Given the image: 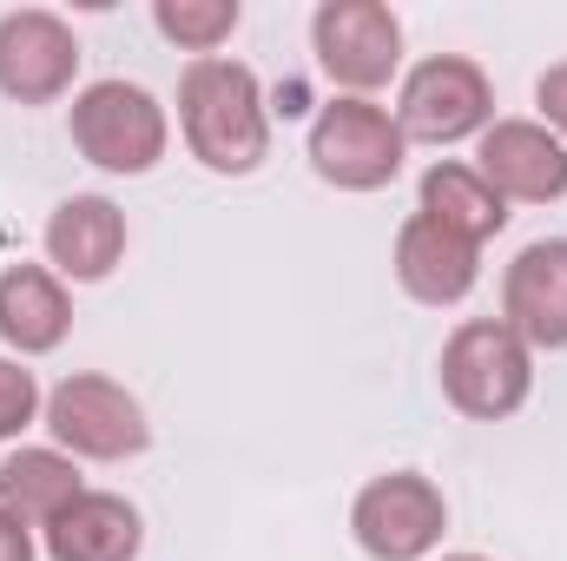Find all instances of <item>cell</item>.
I'll list each match as a JSON object with an SVG mask.
<instances>
[{"instance_id": "cell-1", "label": "cell", "mask_w": 567, "mask_h": 561, "mask_svg": "<svg viewBox=\"0 0 567 561\" xmlns=\"http://www.w3.org/2000/svg\"><path fill=\"white\" fill-rule=\"evenodd\" d=\"M178 133L218 178H245L271 152V106L245 60H192L178 73Z\"/></svg>"}, {"instance_id": "cell-2", "label": "cell", "mask_w": 567, "mask_h": 561, "mask_svg": "<svg viewBox=\"0 0 567 561\" xmlns=\"http://www.w3.org/2000/svg\"><path fill=\"white\" fill-rule=\"evenodd\" d=\"M435 377H442L449 410H462L475 422H502L515 417L528 404V390H535V350L502 317H468V324L449 330Z\"/></svg>"}, {"instance_id": "cell-3", "label": "cell", "mask_w": 567, "mask_h": 561, "mask_svg": "<svg viewBox=\"0 0 567 561\" xmlns=\"http://www.w3.org/2000/svg\"><path fill=\"white\" fill-rule=\"evenodd\" d=\"M66 133L86 165H100L113 178H145L172 145V120L140 80H93L73 93Z\"/></svg>"}, {"instance_id": "cell-4", "label": "cell", "mask_w": 567, "mask_h": 561, "mask_svg": "<svg viewBox=\"0 0 567 561\" xmlns=\"http://www.w3.org/2000/svg\"><path fill=\"white\" fill-rule=\"evenodd\" d=\"M303 152H310V172L323 185H337V192H383V185H396V172L410 159V140H403V126H396L390 106L337 93L310 120Z\"/></svg>"}, {"instance_id": "cell-5", "label": "cell", "mask_w": 567, "mask_h": 561, "mask_svg": "<svg viewBox=\"0 0 567 561\" xmlns=\"http://www.w3.org/2000/svg\"><path fill=\"white\" fill-rule=\"evenodd\" d=\"M40 422H47L53 449H66L73 462H126V456H145V442H152L145 404L100 370H73L66 384H53Z\"/></svg>"}, {"instance_id": "cell-6", "label": "cell", "mask_w": 567, "mask_h": 561, "mask_svg": "<svg viewBox=\"0 0 567 561\" xmlns=\"http://www.w3.org/2000/svg\"><path fill=\"white\" fill-rule=\"evenodd\" d=\"M396 126L410 145H462L495 126V86L468 53H429L403 73Z\"/></svg>"}, {"instance_id": "cell-7", "label": "cell", "mask_w": 567, "mask_h": 561, "mask_svg": "<svg viewBox=\"0 0 567 561\" xmlns=\"http://www.w3.org/2000/svg\"><path fill=\"white\" fill-rule=\"evenodd\" d=\"M350 536L370 561H429L449 536V502L423 469H390L357 489Z\"/></svg>"}, {"instance_id": "cell-8", "label": "cell", "mask_w": 567, "mask_h": 561, "mask_svg": "<svg viewBox=\"0 0 567 561\" xmlns=\"http://www.w3.org/2000/svg\"><path fill=\"white\" fill-rule=\"evenodd\" d=\"M310 53L350 100H370L403 67V20L383 0H323L310 13Z\"/></svg>"}, {"instance_id": "cell-9", "label": "cell", "mask_w": 567, "mask_h": 561, "mask_svg": "<svg viewBox=\"0 0 567 561\" xmlns=\"http://www.w3.org/2000/svg\"><path fill=\"white\" fill-rule=\"evenodd\" d=\"M80 80V40L53 7L0 13V93L13 106H53Z\"/></svg>"}, {"instance_id": "cell-10", "label": "cell", "mask_w": 567, "mask_h": 561, "mask_svg": "<svg viewBox=\"0 0 567 561\" xmlns=\"http://www.w3.org/2000/svg\"><path fill=\"white\" fill-rule=\"evenodd\" d=\"M475 172L502 205H555L567 198V145L542 120H495L475 140Z\"/></svg>"}, {"instance_id": "cell-11", "label": "cell", "mask_w": 567, "mask_h": 561, "mask_svg": "<svg viewBox=\"0 0 567 561\" xmlns=\"http://www.w3.org/2000/svg\"><path fill=\"white\" fill-rule=\"evenodd\" d=\"M40 245H47V272L60 284H100L126 258V212L100 192H73L53 205Z\"/></svg>"}, {"instance_id": "cell-12", "label": "cell", "mask_w": 567, "mask_h": 561, "mask_svg": "<svg viewBox=\"0 0 567 561\" xmlns=\"http://www.w3.org/2000/svg\"><path fill=\"white\" fill-rule=\"evenodd\" d=\"M502 324L528 350H567V238H535L502 272Z\"/></svg>"}, {"instance_id": "cell-13", "label": "cell", "mask_w": 567, "mask_h": 561, "mask_svg": "<svg viewBox=\"0 0 567 561\" xmlns=\"http://www.w3.org/2000/svg\"><path fill=\"white\" fill-rule=\"evenodd\" d=\"M40 549L47 561H140L145 516L113 489H86L40 529Z\"/></svg>"}, {"instance_id": "cell-14", "label": "cell", "mask_w": 567, "mask_h": 561, "mask_svg": "<svg viewBox=\"0 0 567 561\" xmlns=\"http://www.w3.org/2000/svg\"><path fill=\"white\" fill-rule=\"evenodd\" d=\"M396 284H403L416 304H429V310L462 304V297L482 284V245H468V238L442 232L435 218L410 212L403 232H396Z\"/></svg>"}, {"instance_id": "cell-15", "label": "cell", "mask_w": 567, "mask_h": 561, "mask_svg": "<svg viewBox=\"0 0 567 561\" xmlns=\"http://www.w3.org/2000/svg\"><path fill=\"white\" fill-rule=\"evenodd\" d=\"M73 330V297L47 265H7L0 272V344L27 364L60 350Z\"/></svg>"}, {"instance_id": "cell-16", "label": "cell", "mask_w": 567, "mask_h": 561, "mask_svg": "<svg viewBox=\"0 0 567 561\" xmlns=\"http://www.w3.org/2000/svg\"><path fill=\"white\" fill-rule=\"evenodd\" d=\"M416 212L435 218L442 232H455V238H468V245H488L502 225H508V205L488 192V178L475 172V165H462V159H435L423 172V185H416Z\"/></svg>"}, {"instance_id": "cell-17", "label": "cell", "mask_w": 567, "mask_h": 561, "mask_svg": "<svg viewBox=\"0 0 567 561\" xmlns=\"http://www.w3.org/2000/svg\"><path fill=\"white\" fill-rule=\"evenodd\" d=\"M73 496H86V482L66 449H13L0 462V509L20 516L27 529H47Z\"/></svg>"}, {"instance_id": "cell-18", "label": "cell", "mask_w": 567, "mask_h": 561, "mask_svg": "<svg viewBox=\"0 0 567 561\" xmlns=\"http://www.w3.org/2000/svg\"><path fill=\"white\" fill-rule=\"evenodd\" d=\"M238 20H245L238 0H152L158 40H172L192 60H218V47L238 33Z\"/></svg>"}, {"instance_id": "cell-19", "label": "cell", "mask_w": 567, "mask_h": 561, "mask_svg": "<svg viewBox=\"0 0 567 561\" xmlns=\"http://www.w3.org/2000/svg\"><path fill=\"white\" fill-rule=\"evenodd\" d=\"M47 410V397H40V377L20 364V357H0V442H13L20 429H33Z\"/></svg>"}, {"instance_id": "cell-20", "label": "cell", "mask_w": 567, "mask_h": 561, "mask_svg": "<svg viewBox=\"0 0 567 561\" xmlns=\"http://www.w3.org/2000/svg\"><path fill=\"white\" fill-rule=\"evenodd\" d=\"M535 106H542V126L567 145V60H561V67H548V73L535 80Z\"/></svg>"}, {"instance_id": "cell-21", "label": "cell", "mask_w": 567, "mask_h": 561, "mask_svg": "<svg viewBox=\"0 0 567 561\" xmlns=\"http://www.w3.org/2000/svg\"><path fill=\"white\" fill-rule=\"evenodd\" d=\"M0 561H33V529L0 509Z\"/></svg>"}, {"instance_id": "cell-22", "label": "cell", "mask_w": 567, "mask_h": 561, "mask_svg": "<svg viewBox=\"0 0 567 561\" xmlns=\"http://www.w3.org/2000/svg\"><path fill=\"white\" fill-rule=\"evenodd\" d=\"M442 561H488V555H442Z\"/></svg>"}]
</instances>
